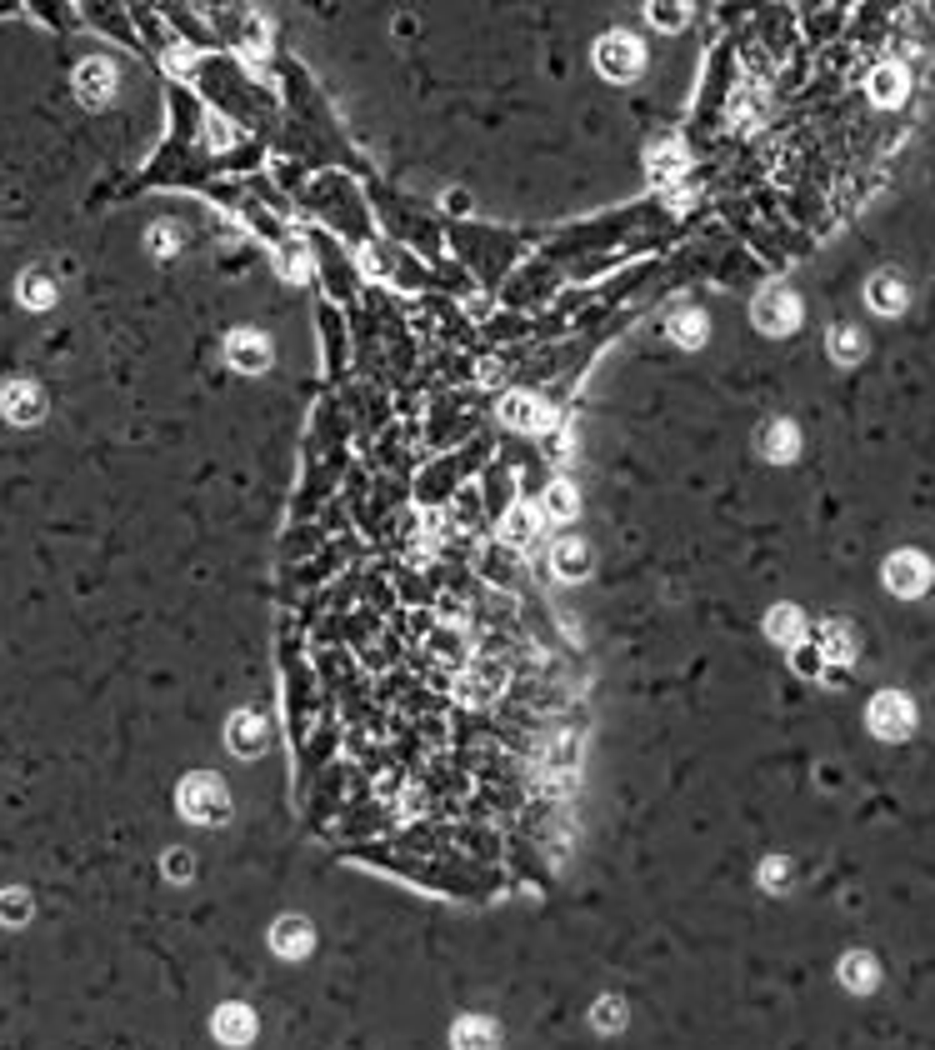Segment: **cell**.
<instances>
[{"label": "cell", "mask_w": 935, "mask_h": 1050, "mask_svg": "<svg viewBox=\"0 0 935 1050\" xmlns=\"http://www.w3.org/2000/svg\"><path fill=\"white\" fill-rule=\"evenodd\" d=\"M145 240H151V250H155V256H175V246H180V230H175V226H155L151 236H145Z\"/></svg>", "instance_id": "cell-23"}, {"label": "cell", "mask_w": 935, "mask_h": 1050, "mask_svg": "<svg viewBox=\"0 0 935 1050\" xmlns=\"http://www.w3.org/2000/svg\"><path fill=\"white\" fill-rule=\"evenodd\" d=\"M556 570L560 576H580V570H586V546H580V540H560L556 546Z\"/></svg>", "instance_id": "cell-19"}, {"label": "cell", "mask_w": 935, "mask_h": 1050, "mask_svg": "<svg viewBox=\"0 0 935 1050\" xmlns=\"http://www.w3.org/2000/svg\"><path fill=\"white\" fill-rule=\"evenodd\" d=\"M0 410H5L16 426H30V420L46 416V396H40V386H30V380H10L5 396H0Z\"/></svg>", "instance_id": "cell-3"}, {"label": "cell", "mask_w": 935, "mask_h": 1050, "mask_svg": "<svg viewBox=\"0 0 935 1050\" xmlns=\"http://www.w3.org/2000/svg\"><path fill=\"white\" fill-rule=\"evenodd\" d=\"M870 726H876L880 736H906L910 730V705L900 695H880L876 705H870Z\"/></svg>", "instance_id": "cell-8"}, {"label": "cell", "mask_w": 935, "mask_h": 1050, "mask_svg": "<svg viewBox=\"0 0 935 1050\" xmlns=\"http://www.w3.org/2000/svg\"><path fill=\"white\" fill-rule=\"evenodd\" d=\"M595 1021H600V1025H615V1021H621V1005H615V1001H605V1005H600V1015H595Z\"/></svg>", "instance_id": "cell-26"}, {"label": "cell", "mask_w": 935, "mask_h": 1050, "mask_svg": "<svg viewBox=\"0 0 935 1050\" xmlns=\"http://www.w3.org/2000/svg\"><path fill=\"white\" fill-rule=\"evenodd\" d=\"M275 946H281L285 956H301V950L311 946V930H305L301 920H281V930H275Z\"/></svg>", "instance_id": "cell-18"}, {"label": "cell", "mask_w": 935, "mask_h": 1050, "mask_svg": "<svg viewBox=\"0 0 935 1050\" xmlns=\"http://www.w3.org/2000/svg\"><path fill=\"white\" fill-rule=\"evenodd\" d=\"M505 426H515V430H540V426H550V410L540 406V400H530V396H505Z\"/></svg>", "instance_id": "cell-9"}, {"label": "cell", "mask_w": 935, "mask_h": 1050, "mask_svg": "<svg viewBox=\"0 0 935 1050\" xmlns=\"http://www.w3.org/2000/svg\"><path fill=\"white\" fill-rule=\"evenodd\" d=\"M546 515H556V521H570V515H576V491H570L566 481H556L546 491Z\"/></svg>", "instance_id": "cell-16"}, {"label": "cell", "mask_w": 935, "mask_h": 1050, "mask_svg": "<svg viewBox=\"0 0 935 1050\" xmlns=\"http://www.w3.org/2000/svg\"><path fill=\"white\" fill-rule=\"evenodd\" d=\"M651 20L661 30H680L685 26V5H651Z\"/></svg>", "instance_id": "cell-25"}, {"label": "cell", "mask_w": 935, "mask_h": 1050, "mask_svg": "<svg viewBox=\"0 0 935 1050\" xmlns=\"http://www.w3.org/2000/svg\"><path fill=\"white\" fill-rule=\"evenodd\" d=\"M750 315H756V325L765 335H791L795 325H801V301H795L791 291H765Z\"/></svg>", "instance_id": "cell-2"}, {"label": "cell", "mask_w": 935, "mask_h": 1050, "mask_svg": "<svg viewBox=\"0 0 935 1050\" xmlns=\"http://www.w3.org/2000/svg\"><path fill=\"white\" fill-rule=\"evenodd\" d=\"M795 445H801V436H795L791 420H770V426L760 430V451L770 455V461H791Z\"/></svg>", "instance_id": "cell-10"}, {"label": "cell", "mask_w": 935, "mask_h": 1050, "mask_svg": "<svg viewBox=\"0 0 935 1050\" xmlns=\"http://www.w3.org/2000/svg\"><path fill=\"white\" fill-rule=\"evenodd\" d=\"M870 95H876V105H900V101H906V70H900V66H880L876 76H870Z\"/></svg>", "instance_id": "cell-12"}, {"label": "cell", "mask_w": 935, "mask_h": 1050, "mask_svg": "<svg viewBox=\"0 0 935 1050\" xmlns=\"http://www.w3.org/2000/svg\"><path fill=\"white\" fill-rule=\"evenodd\" d=\"M866 301L876 305L880 315H900V311H906V281H900L896 270H880V275H870V285H866Z\"/></svg>", "instance_id": "cell-6"}, {"label": "cell", "mask_w": 935, "mask_h": 1050, "mask_svg": "<svg viewBox=\"0 0 935 1050\" xmlns=\"http://www.w3.org/2000/svg\"><path fill=\"white\" fill-rule=\"evenodd\" d=\"M76 90L90 105H105V101H111V90H115V66H111V60H85V66L76 70Z\"/></svg>", "instance_id": "cell-7"}, {"label": "cell", "mask_w": 935, "mask_h": 1050, "mask_svg": "<svg viewBox=\"0 0 935 1050\" xmlns=\"http://www.w3.org/2000/svg\"><path fill=\"white\" fill-rule=\"evenodd\" d=\"M595 66H600L605 80H631V76H641L645 50L635 36H621V30H615V36H605L600 46H595Z\"/></svg>", "instance_id": "cell-1"}, {"label": "cell", "mask_w": 935, "mask_h": 1050, "mask_svg": "<svg viewBox=\"0 0 935 1050\" xmlns=\"http://www.w3.org/2000/svg\"><path fill=\"white\" fill-rule=\"evenodd\" d=\"M230 740H236V750H260L265 746V736H260V720L255 716H236V730H230Z\"/></svg>", "instance_id": "cell-21"}, {"label": "cell", "mask_w": 935, "mask_h": 1050, "mask_svg": "<svg viewBox=\"0 0 935 1050\" xmlns=\"http://www.w3.org/2000/svg\"><path fill=\"white\" fill-rule=\"evenodd\" d=\"M20 301L36 305V311H46V305L56 301V281H50L46 270H30L26 281H20Z\"/></svg>", "instance_id": "cell-14"}, {"label": "cell", "mask_w": 935, "mask_h": 1050, "mask_svg": "<svg viewBox=\"0 0 935 1050\" xmlns=\"http://www.w3.org/2000/svg\"><path fill=\"white\" fill-rule=\"evenodd\" d=\"M671 335H675L680 345H700V341H706V315H696V311L675 315V321H671Z\"/></svg>", "instance_id": "cell-17"}, {"label": "cell", "mask_w": 935, "mask_h": 1050, "mask_svg": "<svg viewBox=\"0 0 935 1050\" xmlns=\"http://www.w3.org/2000/svg\"><path fill=\"white\" fill-rule=\"evenodd\" d=\"M180 805H186V815H196V821H216V815L226 811V795H220L216 780L196 776L180 786Z\"/></svg>", "instance_id": "cell-4"}, {"label": "cell", "mask_w": 935, "mask_h": 1050, "mask_svg": "<svg viewBox=\"0 0 935 1050\" xmlns=\"http://www.w3.org/2000/svg\"><path fill=\"white\" fill-rule=\"evenodd\" d=\"M491 1041H495V1031L485 1021H465L461 1031H455V1045L461 1050H491Z\"/></svg>", "instance_id": "cell-20"}, {"label": "cell", "mask_w": 935, "mask_h": 1050, "mask_svg": "<svg viewBox=\"0 0 935 1050\" xmlns=\"http://www.w3.org/2000/svg\"><path fill=\"white\" fill-rule=\"evenodd\" d=\"M226 360L236 370H246V376H255V370L271 366V345H265V335H255V331H236L226 341Z\"/></svg>", "instance_id": "cell-5"}, {"label": "cell", "mask_w": 935, "mask_h": 1050, "mask_svg": "<svg viewBox=\"0 0 935 1050\" xmlns=\"http://www.w3.org/2000/svg\"><path fill=\"white\" fill-rule=\"evenodd\" d=\"M26 916H30V900L20 890H5L0 896V920H26Z\"/></svg>", "instance_id": "cell-24"}, {"label": "cell", "mask_w": 935, "mask_h": 1050, "mask_svg": "<svg viewBox=\"0 0 935 1050\" xmlns=\"http://www.w3.org/2000/svg\"><path fill=\"white\" fill-rule=\"evenodd\" d=\"M926 580L930 576H926V560H920V556H896V560H890V586H896L900 596H916Z\"/></svg>", "instance_id": "cell-11"}, {"label": "cell", "mask_w": 935, "mask_h": 1050, "mask_svg": "<svg viewBox=\"0 0 935 1050\" xmlns=\"http://www.w3.org/2000/svg\"><path fill=\"white\" fill-rule=\"evenodd\" d=\"M831 355L841 360V366H855V360L866 355V335H860L855 325H835L831 331Z\"/></svg>", "instance_id": "cell-13"}, {"label": "cell", "mask_w": 935, "mask_h": 1050, "mask_svg": "<svg viewBox=\"0 0 935 1050\" xmlns=\"http://www.w3.org/2000/svg\"><path fill=\"white\" fill-rule=\"evenodd\" d=\"M845 981L860 985V991H866V985H876V965H870V956H850L845 960Z\"/></svg>", "instance_id": "cell-22"}, {"label": "cell", "mask_w": 935, "mask_h": 1050, "mask_svg": "<svg viewBox=\"0 0 935 1050\" xmlns=\"http://www.w3.org/2000/svg\"><path fill=\"white\" fill-rule=\"evenodd\" d=\"M216 1031L226 1035V1041H246V1035H250L246 1005H226V1011H220V1021H216Z\"/></svg>", "instance_id": "cell-15"}]
</instances>
